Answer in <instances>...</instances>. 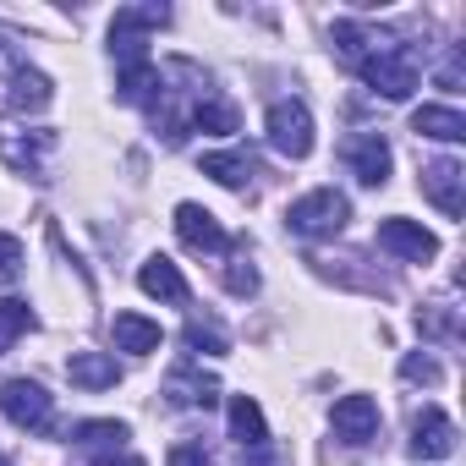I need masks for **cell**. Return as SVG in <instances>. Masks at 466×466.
Returning <instances> with one entry per match:
<instances>
[{"mask_svg":"<svg viewBox=\"0 0 466 466\" xmlns=\"http://www.w3.org/2000/svg\"><path fill=\"white\" fill-rule=\"evenodd\" d=\"M362 83L368 88H379L384 99H411L417 94V83H422V66H417V50L411 45H400V39H384L362 66Z\"/></svg>","mask_w":466,"mask_h":466,"instance_id":"obj_1","label":"cell"},{"mask_svg":"<svg viewBox=\"0 0 466 466\" xmlns=\"http://www.w3.org/2000/svg\"><path fill=\"white\" fill-rule=\"evenodd\" d=\"M346 219H351V203H346V192H335V187H319V192H308V198H297V203L286 208V225L297 230V237H308V242L340 237Z\"/></svg>","mask_w":466,"mask_h":466,"instance_id":"obj_2","label":"cell"},{"mask_svg":"<svg viewBox=\"0 0 466 466\" xmlns=\"http://www.w3.org/2000/svg\"><path fill=\"white\" fill-rule=\"evenodd\" d=\"M264 132H269V143L286 159H308L313 154V116H308L302 99H275L269 116H264Z\"/></svg>","mask_w":466,"mask_h":466,"instance_id":"obj_3","label":"cell"},{"mask_svg":"<svg viewBox=\"0 0 466 466\" xmlns=\"http://www.w3.org/2000/svg\"><path fill=\"white\" fill-rule=\"evenodd\" d=\"M50 154H56V132H28V127L0 121V159H6L17 176L45 181V159H50Z\"/></svg>","mask_w":466,"mask_h":466,"instance_id":"obj_4","label":"cell"},{"mask_svg":"<svg viewBox=\"0 0 466 466\" xmlns=\"http://www.w3.org/2000/svg\"><path fill=\"white\" fill-rule=\"evenodd\" d=\"M0 411H6V422H17L28 433H45L50 417H56V400L34 379H6V384H0Z\"/></svg>","mask_w":466,"mask_h":466,"instance_id":"obj_5","label":"cell"},{"mask_svg":"<svg viewBox=\"0 0 466 466\" xmlns=\"http://www.w3.org/2000/svg\"><path fill=\"white\" fill-rule=\"evenodd\" d=\"M379 248H384L390 258H400V264H428V258H439V237H433V230H422L417 219H400V214L379 219Z\"/></svg>","mask_w":466,"mask_h":466,"instance_id":"obj_6","label":"cell"},{"mask_svg":"<svg viewBox=\"0 0 466 466\" xmlns=\"http://www.w3.org/2000/svg\"><path fill=\"white\" fill-rule=\"evenodd\" d=\"M50 99H56V83L34 66H12L6 83H0V105L12 116H39V110H50Z\"/></svg>","mask_w":466,"mask_h":466,"instance_id":"obj_7","label":"cell"},{"mask_svg":"<svg viewBox=\"0 0 466 466\" xmlns=\"http://www.w3.org/2000/svg\"><path fill=\"white\" fill-rule=\"evenodd\" d=\"M346 165H351V176H357L362 187H384L395 154H390L384 132H357V137H346Z\"/></svg>","mask_w":466,"mask_h":466,"instance_id":"obj_8","label":"cell"},{"mask_svg":"<svg viewBox=\"0 0 466 466\" xmlns=\"http://www.w3.org/2000/svg\"><path fill=\"white\" fill-rule=\"evenodd\" d=\"M455 422L439 411V406H422L417 411V422H411V461H444V455H455Z\"/></svg>","mask_w":466,"mask_h":466,"instance_id":"obj_9","label":"cell"},{"mask_svg":"<svg viewBox=\"0 0 466 466\" xmlns=\"http://www.w3.org/2000/svg\"><path fill=\"white\" fill-rule=\"evenodd\" d=\"M422 192L433 198L439 214H450V219L466 214V170H461L455 159H433V165H422Z\"/></svg>","mask_w":466,"mask_h":466,"instance_id":"obj_10","label":"cell"},{"mask_svg":"<svg viewBox=\"0 0 466 466\" xmlns=\"http://www.w3.org/2000/svg\"><path fill=\"white\" fill-rule=\"evenodd\" d=\"M176 237H181L192 253H225V248H230L225 225H219L203 203H181V208H176Z\"/></svg>","mask_w":466,"mask_h":466,"instance_id":"obj_11","label":"cell"},{"mask_svg":"<svg viewBox=\"0 0 466 466\" xmlns=\"http://www.w3.org/2000/svg\"><path fill=\"white\" fill-rule=\"evenodd\" d=\"M329 422H335V433L346 444H368L379 433V400L373 395H340L335 411H329Z\"/></svg>","mask_w":466,"mask_h":466,"instance_id":"obj_12","label":"cell"},{"mask_svg":"<svg viewBox=\"0 0 466 466\" xmlns=\"http://www.w3.org/2000/svg\"><path fill=\"white\" fill-rule=\"evenodd\" d=\"M110 340H116V351H132V357H148V351H159V324L154 319H143V313H116V324H110Z\"/></svg>","mask_w":466,"mask_h":466,"instance_id":"obj_13","label":"cell"},{"mask_svg":"<svg viewBox=\"0 0 466 466\" xmlns=\"http://www.w3.org/2000/svg\"><path fill=\"white\" fill-rule=\"evenodd\" d=\"M66 379H72L77 390H116V384H121V362L105 357V351H77V357L66 362Z\"/></svg>","mask_w":466,"mask_h":466,"instance_id":"obj_14","label":"cell"},{"mask_svg":"<svg viewBox=\"0 0 466 466\" xmlns=\"http://www.w3.org/2000/svg\"><path fill=\"white\" fill-rule=\"evenodd\" d=\"M411 132L433 137V143H461L466 137V116L450 110V105H422V110H411Z\"/></svg>","mask_w":466,"mask_h":466,"instance_id":"obj_15","label":"cell"},{"mask_svg":"<svg viewBox=\"0 0 466 466\" xmlns=\"http://www.w3.org/2000/svg\"><path fill=\"white\" fill-rule=\"evenodd\" d=\"M230 439H237L242 450L269 444V422H264V411H258L253 395H230Z\"/></svg>","mask_w":466,"mask_h":466,"instance_id":"obj_16","label":"cell"},{"mask_svg":"<svg viewBox=\"0 0 466 466\" xmlns=\"http://www.w3.org/2000/svg\"><path fill=\"white\" fill-rule=\"evenodd\" d=\"M165 400L170 406H214L219 400V384L208 373H192V368H176L165 379Z\"/></svg>","mask_w":466,"mask_h":466,"instance_id":"obj_17","label":"cell"},{"mask_svg":"<svg viewBox=\"0 0 466 466\" xmlns=\"http://www.w3.org/2000/svg\"><path fill=\"white\" fill-rule=\"evenodd\" d=\"M137 286H143V297H159V302H187V280H181V269H176L170 258H148V264L137 269Z\"/></svg>","mask_w":466,"mask_h":466,"instance_id":"obj_18","label":"cell"},{"mask_svg":"<svg viewBox=\"0 0 466 466\" xmlns=\"http://www.w3.org/2000/svg\"><path fill=\"white\" fill-rule=\"evenodd\" d=\"M329 39H335V56H340V61L362 66V61H368L390 34H373V28H362V23H335V34H329Z\"/></svg>","mask_w":466,"mask_h":466,"instance_id":"obj_19","label":"cell"},{"mask_svg":"<svg viewBox=\"0 0 466 466\" xmlns=\"http://www.w3.org/2000/svg\"><path fill=\"white\" fill-rule=\"evenodd\" d=\"M72 444H83V450H121L132 433H127V422H110V417H94V422H77L72 433H66Z\"/></svg>","mask_w":466,"mask_h":466,"instance_id":"obj_20","label":"cell"},{"mask_svg":"<svg viewBox=\"0 0 466 466\" xmlns=\"http://www.w3.org/2000/svg\"><path fill=\"white\" fill-rule=\"evenodd\" d=\"M203 176H214L219 187H248L253 181V154H203Z\"/></svg>","mask_w":466,"mask_h":466,"instance_id":"obj_21","label":"cell"},{"mask_svg":"<svg viewBox=\"0 0 466 466\" xmlns=\"http://www.w3.org/2000/svg\"><path fill=\"white\" fill-rule=\"evenodd\" d=\"M192 127L214 132V137H230V132L242 127V116H237V105H225V99H198L192 105Z\"/></svg>","mask_w":466,"mask_h":466,"instance_id":"obj_22","label":"cell"},{"mask_svg":"<svg viewBox=\"0 0 466 466\" xmlns=\"http://www.w3.org/2000/svg\"><path fill=\"white\" fill-rule=\"evenodd\" d=\"M165 23H170V6H159V0H154V6H121L110 28H116V34H137V39H143L148 28H165Z\"/></svg>","mask_w":466,"mask_h":466,"instance_id":"obj_23","label":"cell"},{"mask_svg":"<svg viewBox=\"0 0 466 466\" xmlns=\"http://www.w3.org/2000/svg\"><path fill=\"white\" fill-rule=\"evenodd\" d=\"M181 346H187V351H208V357H225V351H230L225 329H219V324H203V319H192V324L181 329Z\"/></svg>","mask_w":466,"mask_h":466,"instance_id":"obj_24","label":"cell"},{"mask_svg":"<svg viewBox=\"0 0 466 466\" xmlns=\"http://www.w3.org/2000/svg\"><path fill=\"white\" fill-rule=\"evenodd\" d=\"M28 329H34L28 302H0V357H6L17 346V335H28Z\"/></svg>","mask_w":466,"mask_h":466,"instance_id":"obj_25","label":"cell"},{"mask_svg":"<svg viewBox=\"0 0 466 466\" xmlns=\"http://www.w3.org/2000/svg\"><path fill=\"white\" fill-rule=\"evenodd\" d=\"M225 291H230V297H253V291H258V269H253L248 258H237V264L225 269Z\"/></svg>","mask_w":466,"mask_h":466,"instance_id":"obj_26","label":"cell"},{"mask_svg":"<svg viewBox=\"0 0 466 466\" xmlns=\"http://www.w3.org/2000/svg\"><path fill=\"white\" fill-rule=\"evenodd\" d=\"M17 275H23V242L0 230V286H12Z\"/></svg>","mask_w":466,"mask_h":466,"instance_id":"obj_27","label":"cell"},{"mask_svg":"<svg viewBox=\"0 0 466 466\" xmlns=\"http://www.w3.org/2000/svg\"><path fill=\"white\" fill-rule=\"evenodd\" d=\"M400 379L406 384H439V362L433 357H406L400 362Z\"/></svg>","mask_w":466,"mask_h":466,"instance_id":"obj_28","label":"cell"},{"mask_svg":"<svg viewBox=\"0 0 466 466\" xmlns=\"http://www.w3.org/2000/svg\"><path fill=\"white\" fill-rule=\"evenodd\" d=\"M417 329L422 335H450V308H422L417 313Z\"/></svg>","mask_w":466,"mask_h":466,"instance_id":"obj_29","label":"cell"},{"mask_svg":"<svg viewBox=\"0 0 466 466\" xmlns=\"http://www.w3.org/2000/svg\"><path fill=\"white\" fill-rule=\"evenodd\" d=\"M170 466H208V455H203L198 444H176V450H170Z\"/></svg>","mask_w":466,"mask_h":466,"instance_id":"obj_30","label":"cell"},{"mask_svg":"<svg viewBox=\"0 0 466 466\" xmlns=\"http://www.w3.org/2000/svg\"><path fill=\"white\" fill-rule=\"evenodd\" d=\"M237 466H286V461H280V455H275L269 444H258V450H248V455H242Z\"/></svg>","mask_w":466,"mask_h":466,"instance_id":"obj_31","label":"cell"},{"mask_svg":"<svg viewBox=\"0 0 466 466\" xmlns=\"http://www.w3.org/2000/svg\"><path fill=\"white\" fill-rule=\"evenodd\" d=\"M94 466H143V461H137V455H121V461H116V455H99Z\"/></svg>","mask_w":466,"mask_h":466,"instance_id":"obj_32","label":"cell"},{"mask_svg":"<svg viewBox=\"0 0 466 466\" xmlns=\"http://www.w3.org/2000/svg\"><path fill=\"white\" fill-rule=\"evenodd\" d=\"M0 466H12V461H6V455H0Z\"/></svg>","mask_w":466,"mask_h":466,"instance_id":"obj_33","label":"cell"}]
</instances>
